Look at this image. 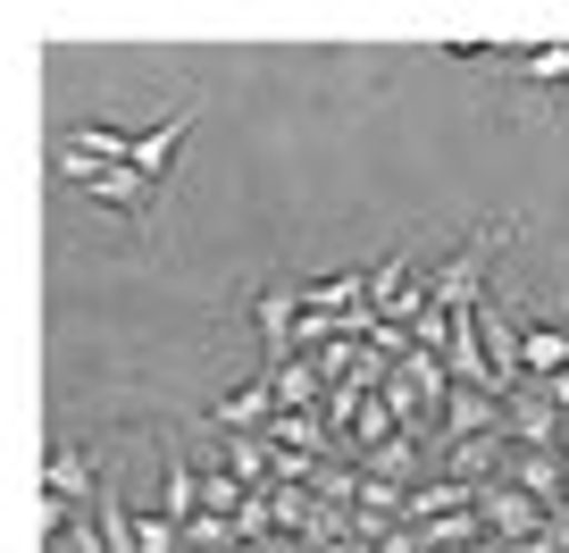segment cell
Masks as SVG:
<instances>
[{"label":"cell","mask_w":569,"mask_h":553,"mask_svg":"<svg viewBox=\"0 0 569 553\" xmlns=\"http://www.w3.org/2000/svg\"><path fill=\"white\" fill-rule=\"evenodd\" d=\"M519 235V218H495V227L461 235V244L445 251V260L427 268V310H445V319H478L486 310V268H495V251Z\"/></svg>","instance_id":"cell-1"},{"label":"cell","mask_w":569,"mask_h":553,"mask_svg":"<svg viewBox=\"0 0 569 553\" xmlns=\"http://www.w3.org/2000/svg\"><path fill=\"white\" fill-rule=\"evenodd\" d=\"M59 185H76L84 201H101V210L134 218V227H151V210H160V185H151V177H134V168H109V160H92V151H76L68 135H59Z\"/></svg>","instance_id":"cell-2"},{"label":"cell","mask_w":569,"mask_h":553,"mask_svg":"<svg viewBox=\"0 0 569 553\" xmlns=\"http://www.w3.org/2000/svg\"><path fill=\"white\" fill-rule=\"evenodd\" d=\"M511 68L528 76V85H552L569 101V42H545V51H511Z\"/></svg>","instance_id":"cell-3"},{"label":"cell","mask_w":569,"mask_h":553,"mask_svg":"<svg viewBox=\"0 0 569 553\" xmlns=\"http://www.w3.org/2000/svg\"><path fill=\"white\" fill-rule=\"evenodd\" d=\"M268 386H277V403H284V411H302L310 394H319V386H310V369H302V361H284V369H268Z\"/></svg>","instance_id":"cell-4"}]
</instances>
